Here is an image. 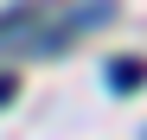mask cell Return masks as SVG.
Segmentation results:
<instances>
[{
  "instance_id": "cell-1",
  "label": "cell",
  "mask_w": 147,
  "mask_h": 140,
  "mask_svg": "<svg viewBox=\"0 0 147 140\" xmlns=\"http://www.w3.org/2000/svg\"><path fill=\"white\" fill-rule=\"evenodd\" d=\"M109 83H115V89H141V83H147V64H141V57H115V64H109Z\"/></svg>"
},
{
  "instance_id": "cell-2",
  "label": "cell",
  "mask_w": 147,
  "mask_h": 140,
  "mask_svg": "<svg viewBox=\"0 0 147 140\" xmlns=\"http://www.w3.org/2000/svg\"><path fill=\"white\" fill-rule=\"evenodd\" d=\"M0 102H13V83H7V77H0Z\"/></svg>"
}]
</instances>
